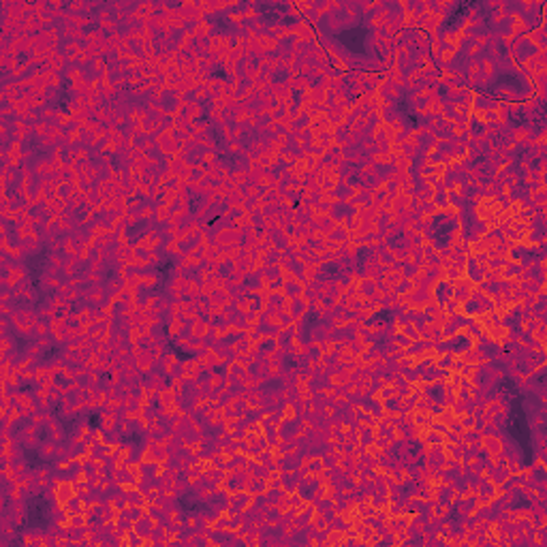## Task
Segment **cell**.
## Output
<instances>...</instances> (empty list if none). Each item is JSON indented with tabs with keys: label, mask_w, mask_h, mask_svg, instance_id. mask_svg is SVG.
<instances>
[{
	"label": "cell",
	"mask_w": 547,
	"mask_h": 547,
	"mask_svg": "<svg viewBox=\"0 0 547 547\" xmlns=\"http://www.w3.org/2000/svg\"><path fill=\"white\" fill-rule=\"evenodd\" d=\"M154 524H156V522H154V519H152V517H150V515H147V513H146L144 517H141V519H137V522H135L133 530L137 532V535H141V537H146V539H147V537H150V532H152V528H154Z\"/></svg>",
	"instance_id": "14"
},
{
	"label": "cell",
	"mask_w": 547,
	"mask_h": 547,
	"mask_svg": "<svg viewBox=\"0 0 547 547\" xmlns=\"http://www.w3.org/2000/svg\"><path fill=\"white\" fill-rule=\"evenodd\" d=\"M522 265H519L517 261H509L507 263V265L500 269V278H505V280H517V276L522 274Z\"/></svg>",
	"instance_id": "18"
},
{
	"label": "cell",
	"mask_w": 547,
	"mask_h": 547,
	"mask_svg": "<svg viewBox=\"0 0 547 547\" xmlns=\"http://www.w3.org/2000/svg\"><path fill=\"white\" fill-rule=\"evenodd\" d=\"M135 263L137 265H150L152 263V248H146V246H139L135 248Z\"/></svg>",
	"instance_id": "24"
},
{
	"label": "cell",
	"mask_w": 547,
	"mask_h": 547,
	"mask_svg": "<svg viewBox=\"0 0 547 547\" xmlns=\"http://www.w3.org/2000/svg\"><path fill=\"white\" fill-rule=\"evenodd\" d=\"M485 269H487V265H481V263H477V259H474L473 255H468L466 265H464V278H468L474 287H477L479 282H483Z\"/></svg>",
	"instance_id": "4"
},
{
	"label": "cell",
	"mask_w": 547,
	"mask_h": 547,
	"mask_svg": "<svg viewBox=\"0 0 547 547\" xmlns=\"http://www.w3.org/2000/svg\"><path fill=\"white\" fill-rule=\"evenodd\" d=\"M421 440L426 442V445H442V442H445V434H438V432H434V430L428 428V432L423 434Z\"/></svg>",
	"instance_id": "33"
},
{
	"label": "cell",
	"mask_w": 547,
	"mask_h": 547,
	"mask_svg": "<svg viewBox=\"0 0 547 547\" xmlns=\"http://www.w3.org/2000/svg\"><path fill=\"white\" fill-rule=\"evenodd\" d=\"M532 336L537 338V342H541V344H543V342H545V323H539V325H537V329L532 331Z\"/></svg>",
	"instance_id": "47"
},
{
	"label": "cell",
	"mask_w": 547,
	"mask_h": 547,
	"mask_svg": "<svg viewBox=\"0 0 547 547\" xmlns=\"http://www.w3.org/2000/svg\"><path fill=\"white\" fill-rule=\"evenodd\" d=\"M447 197H449V208H453V210H460L462 205H464V197L460 195V190H458V188H453V190H447Z\"/></svg>",
	"instance_id": "36"
},
{
	"label": "cell",
	"mask_w": 547,
	"mask_h": 547,
	"mask_svg": "<svg viewBox=\"0 0 547 547\" xmlns=\"http://www.w3.org/2000/svg\"><path fill=\"white\" fill-rule=\"evenodd\" d=\"M295 336H297V327H295V323L282 327V329L278 331V336H276L278 349H282V351H293V349H295Z\"/></svg>",
	"instance_id": "5"
},
{
	"label": "cell",
	"mask_w": 547,
	"mask_h": 547,
	"mask_svg": "<svg viewBox=\"0 0 547 547\" xmlns=\"http://www.w3.org/2000/svg\"><path fill=\"white\" fill-rule=\"evenodd\" d=\"M62 507L67 509L69 517H71V515H75V513H86V505L81 503V498H79V496H73L71 500H67V503H64Z\"/></svg>",
	"instance_id": "26"
},
{
	"label": "cell",
	"mask_w": 547,
	"mask_h": 547,
	"mask_svg": "<svg viewBox=\"0 0 547 547\" xmlns=\"http://www.w3.org/2000/svg\"><path fill=\"white\" fill-rule=\"evenodd\" d=\"M391 340H394V342H396V346H398V349H408V346H410V342H413V340H410V338L406 336V333H402V331H398V333H396V336L391 338Z\"/></svg>",
	"instance_id": "41"
},
{
	"label": "cell",
	"mask_w": 547,
	"mask_h": 547,
	"mask_svg": "<svg viewBox=\"0 0 547 547\" xmlns=\"http://www.w3.org/2000/svg\"><path fill=\"white\" fill-rule=\"evenodd\" d=\"M389 494H385V492H372L370 494V505L374 507V509L378 511V509H387L389 507Z\"/></svg>",
	"instance_id": "25"
},
{
	"label": "cell",
	"mask_w": 547,
	"mask_h": 547,
	"mask_svg": "<svg viewBox=\"0 0 547 547\" xmlns=\"http://www.w3.org/2000/svg\"><path fill=\"white\" fill-rule=\"evenodd\" d=\"M462 357V362L464 364H473V365H479V364H487V359L483 357V353H481L477 346H473L471 351H466L464 355H460Z\"/></svg>",
	"instance_id": "21"
},
{
	"label": "cell",
	"mask_w": 547,
	"mask_h": 547,
	"mask_svg": "<svg viewBox=\"0 0 547 547\" xmlns=\"http://www.w3.org/2000/svg\"><path fill=\"white\" fill-rule=\"evenodd\" d=\"M126 498H128V505H137V507H147V500H146V494L139 490L137 485L135 487H128L126 490Z\"/></svg>",
	"instance_id": "20"
},
{
	"label": "cell",
	"mask_w": 547,
	"mask_h": 547,
	"mask_svg": "<svg viewBox=\"0 0 547 547\" xmlns=\"http://www.w3.org/2000/svg\"><path fill=\"white\" fill-rule=\"evenodd\" d=\"M263 417H265V410H263L261 406H248V410L244 413V419H246L248 423H256V421H261Z\"/></svg>",
	"instance_id": "31"
},
{
	"label": "cell",
	"mask_w": 547,
	"mask_h": 547,
	"mask_svg": "<svg viewBox=\"0 0 547 547\" xmlns=\"http://www.w3.org/2000/svg\"><path fill=\"white\" fill-rule=\"evenodd\" d=\"M455 396L460 400H471V389H455Z\"/></svg>",
	"instance_id": "50"
},
{
	"label": "cell",
	"mask_w": 547,
	"mask_h": 547,
	"mask_svg": "<svg viewBox=\"0 0 547 547\" xmlns=\"http://www.w3.org/2000/svg\"><path fill=\"white\" fill-rule=\"evenodd\" d=\"M282 261V250L278 248H269L265 255H261V265H280Z\"/></svg>",
	"instance_id": "23"
},
{
	"label": "cell",
	"mask_w": 547,
	"mask_h": 547,
	"mask_svg": "<svg viewBox=\"0 0 547 547\" xmlns=\"http://www.w3.org/2000/svg\"><path fill=\"white\" fill-rule=\"evenodd\" d=\"M400 374H402L404 378H406V381H408L410 385H415V383H419V370H417V368H415V365H413V368H404V370L400 372Z\"/></svg>",
	"instance_id": "39"
},
{
	"label": "cell",
	"mask_w": 547,
	"mask_h": 547,
	"mask_svg": "<svg viewBox=\"0 0 547 547\" xmlns=\"http://www.w3.org/2000/svg\"><path fill=\"white\" fill-rule=\"evenodd\" d=\"M304 282H299L295 276L287 274L285 272V285H282V293L287 295V299H295V297H301V293H304Z\"/></svg>",
	"instance_id": "6"
},
{
	"label": "cell",
	"mask_w": 547,
	"mask_h": 547,
	"mask_svg": "<svg viewBox=\"0 0 547 547\" xmlns=\"http://www.w3.org/2000/svg\"><path fill=\"white\" fill-rule=\"evenodd\" d=\"M402 333H406V336L410 338V340H419L421 336H419V331H417V327L413 325V323H408V325H404L402 329H400Z\"/></svg>",
	"instance_id": "45"
},
{
	"label": "cell",
	"mask_w": 547,
	"mask_h": 547,
	"mask_svg": "<svg viewBox=\"0 0 547 547\" xmlns=\"http://www.w3.org/2000/svg\"><path fill=\"white\" fill-rule=\"evenodd\" d=\"M468 135H471V137H474V139H483L485 135H487V124L483 120L479 118L477 113H471V118H468Z\"/></svg>",
	"instance_id": "7"
},
{
	"label": "cell",
	"mask_w": 547,
	"mask_h": 547,
	"mask_svg": "<svg viewBox=\"0 0 547 547\" xmlns=\"http://www.w3.org/2000/svg\"><path fill=\"white\" fill-rule=\"evenodd\" d=\"M56 496H58V500H60V505H64L67 500H71L73 496H77L73 483H67V481H60V483H58V487H56Z\"/></svg>",
	"instance_id": "16"
},
{
	"label": "cell",
	"mask_w": 547,
	"mask_h": 547,
	"mask_svg": "<svg viewBox=\"0 0 547 547\" xmlns=\"http://www.w3.org/2000/svg\"><path fill=\"white\" fill-rule=\"evenodd\" d=\"M451 297H453V285H451V282L445 280V278L436 280L434 287H432V299L442 308Z\"/></svg>",
	"instance_id": "3"
},
{
	"label": "cell",
	"mask_w": 547,
	"mask_h": 547,
	"mask_svg": "<svg viewBox=\"0 0 547 547\" xmlns=\"http://www.w3.org/2000/svg\"><path fill=\"white\" fill-rule=\"evenodd\" d=\"M447 340V346H449V353H453V355H464L466 351H471L474 346V340L468 336L466 331H458L455 336L451 338H445Z\"/></svg>",
	"instance_id": "1"
},
{
	"label": "cell",
	"mask_w": 547,
	"mask_h": 547,
	"mask_svg": "<svg viewBox=\"0 0 547 547\" xmlns=\"http://www.w3.org/2000/svg\"><path fill=\"white\" fill-rule=\"evenodd\" d=\"M462 314H466V317H471V319H479L481 314H485V312H483V306L479 304V299L474 297V295H471V297L462 304Z\"/></svg>",
	"instance_id": "9"
},
{
	"label": "cell",
	"mask_w": 547,
	"mask_h": 547,
	"mask_svg": "<svg viewBox=\"0 0 547 547\" xmlns=\"http://www.w3.org/2000/svg\"><path fill=\"white\" fill-rule=\"evenodd\" d=\"M355 192H357V190L353 188V186H349L346 182H342V180H338V184L331 188V195H333V199H336V201H351Z\"/></svg>",
	"instance_id": "8"
},
{
	"label": "cell",
	"mask_w": 547,
	"mask_h": 547,
	"mask_svg": "<svg viewBox=\"0 0 547 547\" xmlns=\"http://www.w3.org/2000/svg\"><path fill=\"white\" fill-rule=\"evenodd\" d=\"M120 515H124L128 519H133V522H137V519H141L146 515V507H137V505H128L126 509L120 511Z\"/></svg>",
	"instance_id": "29"
},
{
	"label": "cell",
	"mask_w": 547,
	"mask_h": 547,
	"mask_svg": "<svg viewBox=\"0 0 547 547\" xmlns=\"http://www.w3.org/2000/svg\"><path fill=\"white\" fill-rule=\"evenodd\" d=\"M131 144H133V150H139V152H144L147 146H150V135L147 133H144V131H135L133 133V137H131Z\"/></svg>",
	"instance_id": "19"
},
{
	"label": "cell",
	"mask_w": 547,
	"mask_h": 547,
	"mask_svg": "<svg viewBox=\"0 0 547 547\" xmlns=\"http://www.w3.org/2000/svg\"><path fill=\"white\" fill-rule=\"evenodd\" d=\"M216 402H218V404H220V406L224 408V406H229V404L233 402V396H231L227 389H222V391H220V396H218V400H216Z\"/></svg>",
	"instance_id": "46"
},
{
	"label": "cell",
	"mask_w": 547,
	"mask_h": 547,
	"mask_svg": "<svg viewBox=\"0 0 547 547\" xmlns=\"http://www.w3.org/2000/svg\"><path fill=\"white\" fill-rule=\"evenodd\" d=\"M453 362H455L453 353H445V355H438V357L434 359V365H436V368H440V370H451Z\"/></svg>",
	"instance_id": "32"
},
{
	"label": "cell",
	"mask_w": 547,
	"mask_h": 547,
	"mask_svg": "<svg viewBox=\"0 0 547 547\" xmlns=\"http://www.w3.org/2000/svg\"><path fill=\"white\" fill-rule=\"evenodd\" d=\"M287 310H289V314H291L293 317V321H299L301 317H304L306 314V310H308V301L304 299V297H295V299H289V304H287Z\"/></svg>",
	"instance_id": "10"
},
{
	"label": "cell",
	"mask_w": 547,
	"mask_h": 547,
	"mask_svg": "<svg viewBox=\"0 0 547 547\" xmlns=\"http://www.w3.org/2000/svg\"><path fill=\"white\" fill-rule=\"evenodd\" d=\"M267 487H269L267 479H259V477H250L248 483H246V490L253 494V496H255V494H265Z\"/></svg>",
	"instance_id": "22"
},
{
	"label": "cell",
	"mask_w": 547,
	"mask_h": 547,
	"mask_svg": "<svg viewBox=\"0 0 547 547\" xmlns=\"http://www.w3.org/2000/svg\"><path fill=\"white\" fill-rule=\"evenodd\" d=\"M133 526H135L133 519H128V517H124V515H120V513H118V517H115V528H118V530H115V535L124 537L126 532L133 530Z\"/></svg>",
	"instance_id": "27"
},
{
	"label": "cell",
	"mask_w": 547,
	"mask_h": 547,
	"mask_svg": "<svg viewBox=\"0 0 547 547\" xmlns=\"http://www.w3.org/2000/svg\"><path fill=\"white\" fill-rule=\"evenodd\" d=\"M261 276L265 282H272V280H278L285 276V269H282V265H261Z\"/></svg>",
	"instance_id": "17"
},
{
	"label": "cell",
	"mask_w": 547,
	"mask_h": 547,
	"mask_svg": "<svg viewBox=\"0 0 547 547\" xmlns=\"http://www.w3.org/2000/svg\"><path fill=\"white\" fill-rule=\"evenodd\" d=\"M545 199H547V192H545V188L537 190V192H532V201H535V203H545Z\"/></svg>",
	"instance_id": "49"
},
{
	"label": "cell",
	"mask_w": 547,
	"mask_h": 547,
	"mask_svg": "<svg viewBox=\"0 0 547 547\" xmlns=\"http://www.w3.org/2000/svg\"><path fill=\"white\" fill-rule=\"evenodd\" d=\"M453 496H455V490H453V485H451V483H440V485H438V490L434 492L436 503H440V505H445V507L451 505Z\"/></svg>",
	"instance_id": "12"
},
{
	"label": "cell",
	"mask_w": 547,
	"mask_h": 547,
	"mask_svg": "<svg viewBox=\"0 0 547 547\" xmlns=\"http://www.w3.org/2000/svg\"><path fill=\"white\" fill-rule=\"evenodd\" d=\"M383 406H385V413H389V415H398L400 413V408H402V398L400 396H391V398H387V400H383Z\"/></svg>",
	"instance_id": "28"
},
{
	"label": "cell",
	"mask_w": 547,
	"mask_h": 547,
	"mask_svg": "<svg viewBox=\"0 0 547 547\" xmlns=\"http://www.w3.org/2000/svg\"><path fill=\"white\" fill-rule=\"evenodd\" d=\"M481 438H483V436H481V432H477L474 428H468V430H464V432H462V442H466V445H471V442H477V440H481Z\"/></svg>",
	"instance_id": "38"
},
{
	"label": "cell",
	"mask_w": 547,
	"mask_h": 547,
	"mask_svg": "<svg viewBox=\"0 0 547 547\" xmlns=\"http://www.w3.org/2000/svg\"><path fill=\"white\" fill-rule=\"evenodd\" d=\"M419 272H421V267H419V265H415L413 261H406V263H404V267H402V272H400V274H402V278H404V280H413Z\"/></svg>",
	"instance_id": "34"
},
{
	"label": "cell",
	"mask_w": 547,
	"mask_h": 547,
	"mask_svg": "<svg viewBox=\"0 0 547 547\" xmlns=\"http://www.w3.org/2000/svg\"><path fill=\"white\" fill-rule=\"evenodd\" d=\"M357 291H359V297L362 299H372L376 295V280L372 278H359L357 282Z\"/></svg>",
	"instance_id": "11"
},
{
	"label": "cell",
	"mask_w": 547,
	"mask_h": 547,
	"mask_svg": "<svg viewBox=\"0 0 547 547\" xmlns=\"http://www.w3.org/2000/svg\"><path fill=\"white\" fill-rule=\"evenodd\" d=\"M394 291H396L398 295H408V293L415 291V285H413V280H404V278H402V280L394 287Z\"/></svg>",
	"instance_id": "37"
},
{
	"label": "cell",
	"mask_w": 547,
	"mask_h": 547,
	"mask_svg": "<svg viewBox=\"0 0 547 547\" xmlns=\"http://www.w3.org/2000/svg\"><path fill=\"white\" fill-rule=\"evenodd\" d=\"M124 543H128V545H144V543H147V539L141 537V535H137L135 530H131V532H126Z\"/></svg>",
	"instance_id": "42"
},
{
	"label": "cell",
	"mask_w": 547,
	"mask_h": 547,
	"mask_svg": "<svg viewBox=\"0 0 547 547\" xmlns=\"http://www.w3.org/2000/svg\"><path fill=\"white\" fill-rule=\"evenodd\" d=\"M481 445L490 451L492 458H498V455L503 453V440H500V436H483Z\"/></svg>",
	"instance_id": "13"
},
{
	"label": "cell",
	"mask_w": 547,
	"mask_h": 547,
	"mask_svg": "<svg viewBox=\"0 0 547 547\" xmlns=\"http://www.w3.org/2000/svg\"><path fill=\"white\" fill-rule=\"evenodd\" d=\"M419 210H421L423 218H430V216H434L436 212H438V208L434 205V201H426V203H421V205H419Z\"/></svg>",
	"instance_id": "44"
},
{
	"label": "cell",
	"mask_w": 547,
	"mask_h": 547,
	"mask_svg": "<svg viewBox=\"0 0 547 547\" xmlns=\"http://www.w3.org/2000/svg\"><path fill=\"white\" fill-rule=\"evenodd\" d=\"M280 519H282V509H280V507L278 505H267L265 507V522L276 526Z\"/></svg>",
	"instance_id": "30"
},
{
	"label": "cell",
	"mask_w": 547,
	"mask_h": 547,
	"mask_svg": "<svg viewBox=\"0 0 547 547\" xmlns=\"http://www.w3.org/2000/svg\"><path fill=\"white\" fill-rule=\"evenodd\" d=\"M160 494H163V490H150V492H146V500H147V505H150V503H156Z\"/></svg>",
	"instance_id": "48"
},
{
	"label": "cell",
	"mask_w": 547,
	"mask_h": 547,
	"mask_svg": "<svg viewBox=\"0 0 547 547\" xmlns=\"http://www.w3.org/2000/svg\"><path fill=\"white\" fill-rule=\"evenodd\" d=\"M317 146H321L323 150H329V147L333 146V133L331 131H323L317 135V141H314Z\"/></svg>",
	"instance_id": "35"
},
{
	"label": "cell",
	"mask_w": 547,
	"mask_h": 547,
	"mask_svg": "<svg viewBox=\"0 0 547 547\" xmlns=\"http://www.w3.org/2000/svg\"><path fill=\"white\" fill-rule=\"evenodd\" d=\"M160 471H163V462H150V460L139 462L141 477H154V474H160Z\"/></svg>",
	"instance_id": "15"
},
{
	"label": "cell",
	"mask_w": 547,
	"mask_h": 547,
	"mask_svg": "<svg viewBox=\"0 0 547 547\" xmlns=\"http://www.w3.org/2000/svg\"><path fill=\"white\" fill-rule=\"evenodd\" d=\"M396 394H398L396 385H383V389H381V391H378V394H376V398H378V400H387V398L396 396Z\"/></svg>",
	"instance_id": "43"
},
{
	"label": "cell",
	"mask_w": 547,
	"mask_h": 547,
	"mask_svg": "<svg viewBox=\"0 0 547 547\" xmlns=\"http://www.w3.org/2000/svg\"><path fill=\"white\" fill-rule=\"evenodd\" d=\"M357 214V205H353L351 201H336L331 203V210H329V218L333 222H344L346 218L355 216Z\"/></svg>",
	"instance_id": "2"
},
{
	"label": "cell",
	"mask_w": 547,
	"mask_h": 547,
	"mask_svg": "<svg viewBox=\"0 0 547 547\" xmlns=\"http://www.w3.org/2000/svg\"><path fill=\"white\" fill-rule=\"evenodd\" d=\"M163 466L169 468V471H178V468H182V458H180V455H167Z\"/></svg>",
	"instance_id": "40"
}]
</instances>
